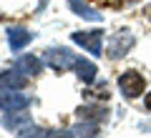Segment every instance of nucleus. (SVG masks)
Returning <instances> with one entry per match:
<instances>
[{"instance_id":"0eeeda50","label":"nucleus","mask_w":151,"mask_h":138,"mask_svg":"<svg viewBox=\"0 0 151 138\" xmlns=\"http://www.w3.org/2000/svg\"><path fill=\"white\" fill-rule=\"evenodd\" d=\"M0 123H3L8 131L20 133L23 128H28L33 123V118H30V113H28V111H13V113H3V116H0Z\"/></svg>"},{"instance_id":"2eb2a0df","label":"nucleus","mask_w":151,"mask_h":138,"mask_svg":"<svg viewBox=\"0 0 151 138\" xmlns=\"http://www.w3.org/2000/svg\"><path fill=\"white\" fill-rule=\"evenodd\" d=\"M40 138H76L73 131H65V128H45Z\"/></svg>"},{"instance_id":"4468645a","label":"nucleus","mask_w":151,"mask_h":138,"mask_svg":"<svg viewBox=\"0 0 151 138\" xmlns=\"http://www.w3.org/2000/svg\"><path fill=\"white\" fill-rule=\"evenodd\" d=\"M96 5L101 8H113V10H124L126 5H131V3H136V0H93Z\"/></svg>"},{"instance_id":"f3484780","label":"nucleus","mask_w":151,"mask_h":138,"mask_svg":"<svg viewBox=\"0 0 151 138\" xmlns=\"http://www.w3.org/2000/svg\"><path fill=\"white\" fill-rule=\"evenodd\" d=\"M144 111H146V113H151V90L144 96Z\"/></svg>"},{"instance_id":"f03ea898","label":"nucleus","mask_w":151,"mask_h":138,"mask_svg":"<svg viewBox=\"0 0 151 138\" xmlns=\"http://www.w3.org/2000/svg\"><path fill=\"white\" fill-rule=\"evenodd\" d=\"M136 45V35L129 30V28H121L116 30L111 38H108V45H106V58L108 60H121L129 55V50H134Z\"/></svg>"},{"instance_id":"1a4fd4ad","label":"nucleus","mask_w":151,"mask_h":138,"mask_svg":"<svg viewBox=\"0 0 151 138\" xmlns=\"http://www.w3.org/2000/svg\"><path fill=\"white\" fill-rule=\"evenodd\" d=\"M15 68L23 70L25 75H30V78H38V75L43 73V58H38L33 53H23V55H18Z\"/></svg>"},{"instance_id":"a211bd4d","label":"nucleus","mask_w":151,"mask_h":138,"mask_svg":"<svg viewBox=\"0 0 151 138\" xmlns=\"http://www.w3.org/2000/svg\"><path fill=\"white\" fill-rule=\"evenodd\" d=\"M141 15H144V18H146V20H151V5H146V8H144V10H141Z\"/></svg>"},{"instance_id":"ddd939ff","label":"nucleus","mask_w":151,"mask_h":138,"mask_svg":"<svg viewBox=\"0 0 151 138\" xmlns=\"http://www.w3.org/2000/svg\"><path fill=\"white\" fill-rule=\"evenodd\" d=\"M96 73H98V68H96V63H91V60H86V58H78V63H76V75H78V80L81 83H93L96 80Z\"/></svg>"},{"instance_id":"7ed1b4c3","label":"nucleus","mask_w":151,"mask_h":138,"mask_svg":"<svg viewBox=\"0 0 151 138\" xmlns=\"http://www.w3.org/2000/svg\"><path fill=\"white\" fill-rule=\"evenodd\" d=\"M40 58H43V63L48 65L50 70H55V73H65V70L76 68V63H78L81 55H76L73 50H68V48H48V50H43Z\"/></svg>"},{"instance_id":"f257e3e1","label":"nucleus","mask_w":151,"mask_h":138,"mask_svg":"<svg viewBox=\"0 0 151 138\" xmlns=\"http://www.w3.org/2000/svg\"><path fill=\"white\" fill-rule=\"evenodd\" d=\"M116 85H119L121 96H124L126 101H136V98H141V93L146 90V78H144L141 70L129 68V70H124V73H119Z\"/></svg>"},{"instance_id":"dca6fc26","label":"nucleus","mask_w":151,"mask_h":138,"mask_svg":"<svg viewBox=\"0 0 151 138\" xmlns=\"http://www.w3.org/2000/svg\"><path fill=\"white\" fill-rule=\"evenodd\" d=\"M43 131H45V128H38L35 123H30L28 128H23V131L15 133V136L18 138H40V136H43Z\"/></svg>"},{"instance_id":"6e6552de","label":"nucleus","mask_w":151,"mask_h":138,"mask_svg":"<svg viewBox=\"0 0 151 138\" xmlns=\"http://www.w3.org/2000/svg\"><path fill=\"white\" fill-rule=\"evenodd\" d=\"M5 33H8V45H10V50H15V53H20L28 43L33 40V33L28 30V28H23V25H10Z\"/></svg>"},{"instance_id":"423d86ee","label":"nucleus","mask_w":151,"mask_h":138,"mask_svg":"<svg viewBox=\"0 0 151 138\" xmlns=\"http://www.w3.org/2000/svg\"><path fill=\"white\" fill-rule=\"evenodd\" d=\"M28 78H30V75H25L23 70H18V68H5V70H0V88L23 90L28 85Z\"/></svg>"},{"instance_id":"9d476101","label":"nucleus","mask_w":151,"mask_h":138,"mask_svg":"<svg viewBox=\"0 0 151 138\" xmlns=\"http://www.w3.org/2000/svg\"><path fill=\"white\" fill-rule=\"evenodd\" d=\"M76 116L81 121H93V123H106L108 121V108L101 106V103H88V106H81L76 111Z\"/></svg>"},{"instance_id":"39448f33","label":"nucleus","mask_w":151,"mask_h":138,"mask_svg":"<svg viewBox=\"0 0 151 138\" xmlns=\"http://www.w3.org/2000/svg\"><path fill=\"white\" fill-rule=\"evenodd\" d=\"M33 103V98L25 90H10V88H0V111L13 113V111H25Z\"/></svg>"},{"instance_id":"9b49d317","label":"nucleus","mask_w":151,"mask_h":138,"mask_svg":"<svg viewBox=\"0 0 151 138\" xmlns=\"http://www.w3.org/2000/svg\"><path fill=\"white\" fill-rule=\"evenodd\" d=\"M68 5H70V10L76 13V15H81L83 20H103V15H101V10H96L93 5H88L86 0H68Z\"/></svg>"},{"instance_id":"f8f14e48","label":"nucleus","mask_w":151,"mask_h":138,"mask_svg":"<svg viewBox=\"0 0 151 138\" xmlns=\"http://www.w3.org/2000/svg\"><path fill=\"white\" fill-rule=\"evenodd\" d=\"M70 131H73L76 138H98V136H101V123L81 121V118H78V121L73 123V128H70Z\"/></svg>"},{"instance_id":"20e7f679","label":"nucleus","mask_w":151,"mask_h":138,"mask_svg":"<svg viewBox=\"0 0 151 138\" xmlns=\"http://www.w3.org/2000/svg\"><path fill=\"white\" fill-rule=\"evenodd\" d=\"M70 40H73L76 45H81V50H88V53L96 55V58L106 55V48H103V30H101V28L81 30V33H70Z\"/></svg>"}]
</instances>
